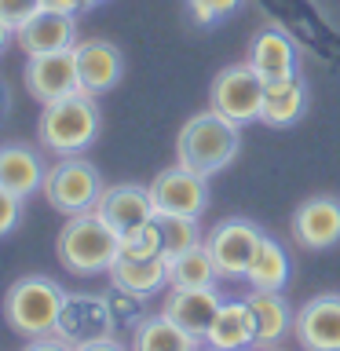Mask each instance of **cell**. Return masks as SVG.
Wrapping results in <instances>:
<instances>
[{
    "label": "cell",
    "instance_id": "1",
    "mask_svg": "<svg viewBox=\"0 0 340 351\" xmlns=\"http://www.w3.org/2000/svg\"><path fill=\"white\" fill-rule=\"evenodd\" d=\"M238 150H241V125L216 114L212 106L183 121L180 136H175V161L208 176V180L216 172H223L238 158Z\"/></svg>",
    "mask_w": 340,
    "mask_h": 351
},
{
    "label": "cell",
    "instance_id": "2",
    "mask_svg": "<svg viewBox=\"0 0 340 351\" xmlns=\"http://www.w3.org/2000/svg\"><path fill=\"white\" fill-rule=\"evenodd\" d=\"M99 128H103V114H99L95 95L73 92L40 110L37 143L40 150L55 154V158H70V154H84L92 147L99 139Z\"/></svg>",
    "mask_w": 340,
    "mask_h": 351
},
{
    "label": "cell",
    "instance_id": "3",
    "mask_svg": "<svg viewBox=\"0 0 340 351\" xmlns=\"http://www.w3.org/2000/svg\"><path fill=\"white\" fill-rule=\"evenodd\" d=\"M55 252L70 274H103L121 256V234L92 208V213L66 216L55 238Z\"/></svg>",
    "mask_w": 340,
    "mask_h": 351
},
{
    "label": "cell",
    "instance_id": "4",
    "mask_svg": "<svg viewBox=\"0 0 340 351\" xmlns=\"http://www.w3.org/2000/svg\"><path fill=\"white\" fill-rule=\"evenodd\" d=\"M66 300V289L48 274H22L4 293V322L19 337H48L59 322V307Z\"/></svg>",
    "mask_w": 340,
    "mask_h": 351
},
{
    "label": "cell",
    "instance_id": "5",
    "mask_svg": "<svg viewBox=\"0 0 340 351\" xmlns=\"http://www.w3.org/2000/svg\"><path fill=\"white\" fill-rule=\"evenodd\" d=\"M103 191H106L103 172H99L84 154H70V158H59L48 169L40 194L55 213L77 216V213H92Z\"/></svg>",
    "mask_w": 340,
    "mask_h": 351
},
{
    "label": "cell",
    "instance_id": "6",
    "mask_svg": "<svg viewBox=\"0 0 340 351\" xmlns=\"http://www.w3.org/2000/svg\"><path fill=\"white\" fill-rule=\"evenodd\" d=\"M263 88H267V81L249 62L223 66L212 77V88H208V106L227 121H234V125H252V121H260Z\"/></svg>",
    "mask_w": 340,
    "mask_h": 351
},
{
    "label": "cell",
    "instance_id": "7",
    "mask_svg": "<svg viewBox=\"0 0 340 351\" xmlns=\"http://www.w3.org/2000/svg\"><path fill=\"white\" fill-rule=\"evenodd\" d=\"M260 241H263V230L252 223V219H241V216L223 219V223H216L205 234V245H208V252H212V263H216L219 278H230V282L245 278Z\"/></svg>",
    "mask_w": 340,
    "mask_h": 351
},
{
    "label": "cell",
    "instance_id": "8",
    "mask_svg": "<svg viewBox=\"0 0 340 351\" xmlns=\"http://www.w3.org/2000/svg\"><path fill=\"white\" fill-rule=\"evenodd\" d=\"M150 197L158 213H172V216H202L208 208V176L186 169V165H169L154 176L150 183Z\"/></svg>",
    "mask_w": 340,
    "mask_h": 351
},
{
    "label": "cell",
    "instance_id": "9",
    "mask_svg": "<svg viewBox=\"0 0 340 351\" xmlns=\"http://www.w3.org/2000/svg\"><path fill=\"white\" fill-rule=\"evenodd\" d=\"M114 315H110L106 293H66L59 307V322H55V337L66 344H88L99 337H114Z\"/></svg>",
    "mask_w": 340,
    "mask_h": 351
},
{
    "label": "cell",
    "instance_id": "10",
    "mask_svg": "<svg viewBox=\"0 0 340 351\" xmlns=\"http://www.w3.org/2000/svg\"><path fill=\"white\" fill-rule=\"evenodd\" d=\"M22 84H26V92L37 99L40 106L59 103V99L81 92L73 48L70 51H48V55H29L26 70H22Z\"/></svg>",
    "mask_w": 340,
    "mask_h": 351
},
{
    "label": "cell",
    "instance_id": "11",
    "mask_svg": "<svg viewBox=\"0 0 340 351\" xmlns=\"http://www.w3.org/2000/svg\"><path fill=\"white\" fill-rule=\"evenodd\" d=\"M73 59H77V81L81 92L88 95H103L114 92L125 77V51L106 37H88L73 44Z\"/></svg>",
    "mask_w": 340,
    "mask_h": 351
},
{
    "label": "cell",
    "instance_id": "12",
    "mask_svg": "<svg viewBox=\"0 0 340 351\" xmlns=\"http://www.w3.org/2000/svg\"><path fill=\"white\" fill-rule=\"evenodd\" d=\"M293 337L304 351H340V293H322L293 315Z\"/></svg>",
    "mask_w": 340,
    "mask_h": 351
},
{
    "label": "cell",
    "instance_id": "13",
    "mask_svg": "<svg viewBox=\"0 0 340 351\" xmlns=\"http://www.w3.org/2000/svg\"><path fill=\"white\" fill-rule=\"evenodd\" d=\"M293 241L304 249H333L340 241V197L315 194L300 202V208L289 219Z\"/></svg>",
    "mask_w": 340,
    "mask_h": 351
},
{
    "label": "cell",
    "instance_id": "14",
    "mask_svg": "<svg viewBox=\"0 0 340 351\" xmlns=\"http://www.w3.org/2000/svg\"><path fill=\"white\" fill-rule=\"evenodd\" d=\"M77 37V15L66 11H51L40 8L37 15H29L22 26L15 29V44L26 55H48V51H70Z\"/></svg>",
    "mask_w": 340,
    "mask_h": 351
},
{
    "label": "cell",
    "instance_id": "15",
    "mask_svg": "<svg viewBox=\"0 0 340 351\" xmlns=\"http://www.w3.org/2000/svg\"><path fill=\"white\" fill-rule=\"evenodd\" d=\"M95 213L103 216L121 238H125V234H132L136 227L147 223V219L158 213V208H154L150 186H139V183H114V186H106V191L99 194Z\"/></svg>",
    "mask_w": 340,
    "mask_h": 351
},
{
    "label": "cell",
    "instance_id": "16",
    "mask_svg": "<svg viewBox=\"0 0 340 351\" xmlns=\"http://www.w3.org/2000/svg\"><path fill=\"white\" fill-rule=\"evenodd\" d=\"M245 62L263 77V81H285V77H296V70H300V55H296V44H293L289 33L278 29V26L260 29L256 37L249 40Z\"/></svg>",
    "mask_w": 340,
    "mask_h": 351
},
{
    "label": "cell",
    "instance_id": "17",
    "mask_svg": "<svg viewBox=\"0 0 340 351\" xmlns=\"http://www.w3.org/2000/svg\"><path fill=\"white\" fill-rule=\"evenodd\" d=\"M44 176H48V165H44L37 147H26V143H4L0 147V186L4 191L26 202V197L44 191Z\"/></svg>",
    "mask_w": 340,
    "mask_h": 351
},
{
    "label": "cell",
    "instance_id": "18",
    "mask_svg": "<svg viewBox=\"0 0 340 351\" xmlns=\"http://www.w3.org/2000/svg\"><path fill=\"white\" fill-rule=\"evenodd\" d=\"M219 304H223V296L216 293V285H208V289H172L169 285V296H165L161 311L169 315L175 326H183L186 333L205 344V333H208V326H212Z\"/></svg>",
    "mask_w": 340,
    "mask_h": 351
},
{
    "label": "cell",
    "instance_id": "19",
    "mask_svg": "<svg viewBox=\"0 0 340 351\" xmlns=\"http://www.w3.org/2000/svg\"><path fill=\"white\" fill-rule=\"evenodd\" d=\"M205 348H219V351H252L256 348V318L245 296L238 300H223L205 333Z\"/></svg>",
    "mask_w": 340,
    "mask_h": 351
},
{
    "label": "cell",
    "instance_id": "20",
    "mask_svg": "<svg viewBox=\"0 0 340 351\" xmlns=\"http://www.w3.org/2000/svg\"><path fill=\"white\" fill-rule=\"evenodd\" d=\"M110 285L136 296H154L169 285V260L165 256H121L110 263Z\"/></svg>",
    "mask_w": 340,
    "mask_h": 351
},
{
    "label": "cell",
    "instance_id": "21",
    "mask_svg": "<svg viewBox=\"0 0 340 351\" xmlns=\"http://www.w3.org/2000/svg\"><path fill=\"white\" fill-rule=\"evenodd\" d=\"M249 307L256 318V348H278L285 337L293 333V307L285 304L282 293H267V289H249Z\"/></svg>",
    "mask_w": 340,
    "mask_h": 351
},
{
    "label": "cell",
    "instance_id": "22",
    "mask_svg": "<svg viewBox=\"0 0 340 351\" xmlns=\"http://www.w3.org/2000/svg\"><path fill=\"white\" fill-rule=\"evenodd\" d=\"M132 351H202V340L191 337L183 326H175L165 311L143 315L132 326Z\"/></svg>",
    "mask_w": 340,
    "mask_h": 351
},
{
    "label": "cell",
    "instance_id": "23",
    "mask_svg": "<svg viewBox=\"0 0 340 351\" xmlns=\"http://www.w3.org/2000/svg\"><path fill=\"white\" fill-rule=\"evenodd\" d=\"M307 110V84L296 77H285V81H267L263 88V106H260V121L271 128H289L304 117Z\"/></svg>",
    "mask_w": 340,
    "mask_h": 351
},
{
    "label": "cell",
    "instance_id": "24",
    "mask_svg": "<svg viewBox=\"0 0 340 351\" xmlns=\"http://www.w3.org/2000/svg\"><path fill=\"white\" fill-rule=\"evenodd\" d=\"M216 282H219V271H216L212 252H208L205 241L169 256V285L172 289H208Z\"/></svg>",
    "mask_w": 340,
    "mask_h": 351
},
{
    "label": "cell",
    "instance_id": "25",
    "mask_svg": "<svg viewBox=\"0 0 340 351\" xmlns=\"http://www.w3.org/2000/svg\"><path fill=\"white\" fill-rule=\"evenodd\" d=\"M249 289H267V293H282L289 282V252L282 249V241H274L263 234L256 256H252L249 271H245Z\"/></svg>",
    "mask_w": 340,
    "mask_h": 351
},
{
    "label": "cell",
    "instance_id": "26",
    "mask_svg": "<svg viewBox=\"0 0 340 351\" xmlns=\"http://www.w3.org/2000/svg\"><path fill=\"white\" fill-rule=\"evenodd\" d=\"M154 223H158V234H161V249L165 256H175V252L197 245L202 238V227H197L194 216H172V213H154Z\"/></svg>",
    "mask_w": 340,
    "mask_h": 351
},
{
    "label": "cell",
    "instance_id": "27",
    "mask_svg": "<svg viewBox=\"0 0 340 351\" xmlns=\"http://www.w3.org/2000/svg\"><path fill=\"white\" fill-rule=\"evenodd\" d=\"M121 252H125V256H165L161 234H158V223H154V216H150L143 227L132 230V234L121 238ZM165 260H169V256H165Z\"/></svg>",
    "mask_w": 340,
    "mask_h": 351
},
{
    "label": "cell",
    "instance_id": "28",
    "mask_svg": "<svg viewBox=\"0 0 340 351\" xmlns=\"http://www.w3.org/2000/svg\"><path fill=\"white\" fill-rule=\"evenodd\" d=\"M143 300L147 296H136V293H125V289H110L106 293V304H110V315H114V326H136L143 318Z\"/></svg>",
    "mask_w": 340,
    "mask_h": 351
},
{
    "label": "cell",
    "instance_id": "29",
    "mask_svg": "<svg viewBox=\"0 0 340 351\" xmlns=\"http://www.w3.org/2000/svg\"><path fill=\"white\" fill-rule=\"evenodd\" d=\"M238 8H241V0H186V11H191V19L197 26H216L227 15H234Z\"/></svg>",
    "mask_w": 340,
    "mask_h": 351
},
{
    "label": "cell",
    "instance_id": "30",
    "mask_svg": "<svg viewBox=\"0 0 340 351\" xmlns=\"http://www.w3.org/2000/svg\"><path fill=\"white\" fill-rule=\"evenodd\" d=\"M22 197H15L11 191H4L0 186V238H8V234H15L19 223H22Z\"/></svg>",
    "mask_w": 340,
    "mask_h": 351
},
{
    "label": "cell",
    "instance_id": "31",
    "mask_svg": "<svg viewBox=\"0 0 340 351\" xmlns=\"http://www.w3.org/2000/svg\"><path fill=\"white\" fill-rule=\"evenodd\" d=\"M44 8V0H0V19L8 22V26H22L29 15H37Z\"/></svg>",
    "mask_w": 340,
    "mask_h": 351
},
{
    "label": "cell",
    "instance_id": "32",
    "mask_svg": "<svg viewBox=\"0 0 340 351\" xmlns=\"http://www.w3.org/2000/svg\"><path fill=\"white\" fill-rule=\"evenodd\" d=\"M22 351H73V344H66L62 337H55V333H48V337H33Z\"/></svg>",
    "mask_w": 340,
    "mask_h": 351
},
{
    "label": "cell",
    "instance_id": "33",
    "mask_svg": "<svg viewBox=\"0 0 340 351\" xmlns=\"http://www.w3.org/2000/svg\"><path fill=\"white\" fill-rule=\"evenodd\" d=\"M73 351H132V348H125L117 337H99V340H88V344H77Z\"/></svg>",
    "mask_w": 340,
    "mask_h": 351
},
{
    "label": "cell",
    "instance_id": "34",
    "mask_svg": "<svg viewBox=\"0 0 340 351\" xmlns=\"http://www.w3.org/2000/svg\"><path fill=\"white\" fill-rule=\"evenodd\" d=\"M44 8L66 11V15H77V11H88V0H44Z\"/></svg>",
    "mask_w": 340,
    "mask_h": 351
},
{
    "label": "cell",
    "instance_id": "35",
    "mask_svg": "<svg viewBox=\"0 0 340 351\" xmlns=\"http://www.w3.org/2000/svg\"><path fill=\"white\" fill-rule=\"evenodd\" d=\"M11 44H15V26H8V22L0 19V55H4Z\"/></svg>",
    "mask_w": 340,
    "mask_h": 351
},
{
    "label": "cell",
    "instance_id": "36",
    "mask_svg": "<svg viewBox=\"0 0 340 351\" xmlns=\"http://www.w3.org/2000/svg\"><path fill=\"white\" fill-rule=\"evenodd\" d=\"M11 114V92H8V84L0 81V121H8Z\"/></svg>",
    "mask_w": 340,
    "mask_h": 351
},
{
    "label": "cell",
    "instance_id": "37",
    "mask_svg": "<svg viewBox=\"0 0 340 351\" xmlns=\"http://www.w3.org/2000/svg\"><path fill=\"white\" fill-rule=\"evenodd\" d=\"M95 4H103V0H88V8H95Z\"/></svg>",
    "mask_w": 340,
    "mask_h": 351
},
{
    "label": "cell",
    "instance_id": "38",
    "mask_svg": "<svg viewBox=\"0 0 340 351\" xmlns=\"http://www.w3.org/2000/svg\"><path fill=\"white\" fill-rule=\"evenodd\" d=\"M256 351H278V348H256Z\"/></svg>",
    "mask_w": 340,
    "mask_h": 351
},
{
    "label": "cell",
    "instance_id": "39",
    "mask_svg": "<svg viewBox=\"0 0 340 351\" xmlns=\"http://www.w3.org/2000/svg\"><path fill=\"white\" fill-rule=\"evenodd\" d=\"M208 351H219V348H208Z\"/></svg>",
    "mask_w": 340,
    "mask_h": 351
}]
</instances>
